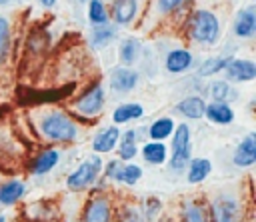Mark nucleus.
Masks as SVG:
<instances>
[{"instance_id": "nucleus-1", "label": "nucleus", "mask_w": 256, "mask_h": 222, "mask_svg": "<svg viewBox=\"0 0 256 222\" xmlns=\"http://www.w3.org/2000/svg\"><path fill=\"white\" fill-rule=\"evenodd\" d=\"M40 130H42L44 138H48L52 142H72L78 134L76 122L60 110L46 114L40 122Z\"/></svg>"}, {"instance_id": "nucleus-2", "label": "nucleus", "mask_w": 256, "mask_h": 222, "mask_svg": "<svg viewBox=\"0 0 256 222\" xmlns=\"http://www.w3.org/2000/svg\"><path fill=\"white\" fill-rule=\"evenodd\" d=\"M190 36L196 40V42H202V44H214L220 36V24H218V18L208 12V10H198L192 14L190 18V28H188Z\"/></svg>"}, {"instance_id": "nucleus-3", "label": "nucleus", "mask_w": 256, "mask_h": 222, "mask_svg": "<svg viewBox=\"0 0 256 222\" xmlns=\"http://www.w3.org/2000/svg\"><path fill=\"white\" fill-rule=\"evenodd\" d=\"M190 152H192V138H190V128L188 124H178L174 126L172 132V158H170V168L174 172H182L188 162H190Z\"/></svg>"}, {"instance_id": "nucleus-4", "label": "nucleus", "mask_w": 256, "mask_h": 222, "mask_svg": "<svg viewBox=\"0 0 256 222\" xmlns=\"http://www.w3.org/2000/svg\"><path fill=\"white\" fill-rule=\"evenodd\" d=\"M100 168H102V160L98 156H92L84 162H80L76 166V170L66 178V186L68 190H74V192H80L88 186H92L100 174Z\"/></svg>"}, {"instance_id": "nucleus-5", "label": "nucleus", "mask_w": 256, "mask_h": 222, "mask_svg": "<svg viewBox=\"0 0 256 222\" xmlns=\"http://www.w3.org/2000/svg\"><path fill=\"white\" fill-rule=\"evenodd\" d=\"M106 178L108 180H116V182H124L128 186L136 184L142 176V168L136 166V164H124L122 160H112L106 164V170H104Z\"/></svg>"}, {"instance_id": "nucleus-6", "label": "nucleus", "mask_w": 256, "mask_h": 222, "mask_svg": "<svg viewBox=\"0 0 256 222\" xmlns=\"http://www.w3.org/2000/svg\"><path fill=\"white\" fill-rule=\"evenodd\" d=\"M104 106V90L100 84H94L90 90H86L74 104L76 112L82 116H96Z\"/></svg>"}, {"instance_id": "nucleus-7", "label": "nucleus", "mask_w": 256, "mask_h": 222, "mask_svg": "<svg viewBox=\"0 0 256 222\" xmlns=\"http://www.w3.org/2000/svg\"><path fill=\"white\" fill-rule=\"evenodd\" d=\"M210 212V222H238V204L234 198H218Z\"/></svg>"}, {"instance_id": "nucleus-8", "label": "nucleus", "mask_w": 256, "mask_h": 222, "mask_svg": "<svg viewBox=\"0 0 256 222\" xmlns=\"http://www.w3.org/2000/svg\"><path fill=\"white\" fill-rule=\"evenodd\" d=\"M232 162L240 168H246V166H252L256 162V134L250 132L246 138L240 140V144L236 146L234 150V156H232Z\"/></svg>"}, {"instance_id": "nucleus-9", "label": "nucleus", "mask_w": 256, "mask_h": 222, "mask_svg": "<svg viewBox=\"0 0 256 222\" xmlns=\"http://www.w3.org/2000/svg\"><path fill=\"white\" fill-rule=\"evenodd\" d=\"M226 76L234 82H248L256 76V66L250 60H234L230 58L226 64Z\"/></svg>"}, {"instance_id": "nucleus-10", "label": "nucleus", "mask_w": 256, "mask_h": 222, "mask_svg": "<svg viewBox=\"0 0 256 222\" xmlns=\"http://www.w3.org/2000/svg\"><path fill=\"white\" fill-rule=\"evenodd\" d=\"M118 140H120V128L118 126H108V128L100 130L94 136L92 148H94L96 154H106V152H112L116 148Z\"/></svg>"}, {"instance_id": "nucleus-11", "label": "nucleus", "mask_w": 256, "mask_h": 222, "mask_svg": "<svg viewBox=\"0 0 256 222\" xmlns=\"http://www.w3.org/2000/svg\"><path fill=\"white\" fill-rule=\"evenodd\" d=\"M110 218H112L110 202L104 196H96L84 212V222H110Z\"/></svg>"}, {"instance_id": "nucleus-12", "label": "nucleus", "mask_w": 256, "mask_h": 222, "mask_svg": "<svg viewBox=\"0 0 256 222\" xmlns=\"http://www.w3.org/2000/svg\"><path fill=\"white\" fill-rule=\"evenodd\" d=\"M138 82V74L130 68H114L110 74V88L116 92H128L136 86Z\"/></svg>"}, {"instance_id": "nucleus-13", "label": "nucleus", "mask_w": 256, "mask_h": 222, "mask_svg": "<svg viewBox=\"0 0 256 222\" xmlns=\"http://www.w3.org/2000/svg\"><path fill=\"white\" fill-rule=\"evenodd\" d=\"M256 30V14H254V8H246V10H240L236 20H234V34L240 36V38H250Z\"/></svg>"}, {"instance_id": "nucleus-14", "label": "nucleus", "mask_w": 256, "mask_h": 222, "mask_svg": "<svg viewBox=\"0 0 256 222\" xmlns=\"http://www.w3.org/2000/svg\"><path fill=\"white\" fill-rule=\"evenodd\" d=\"M204 116H208L214 124H230L234 120V112L226 102H212L204 108Z\"/></svg>"}, {"instance_id": "nucleus-15", "label": "nucleus", "mask_w": 256, "mask_h": 222, "mask_svg": "<svg viewBox=\"0 0 256 222\" xmlns=\"http://www.w3.org/2000/svg\"><path fill=\"white\" fill-rule=\"evenodd\" d=\"M60 160V152L50 148V150H44L40 152L36 158H34V164H32V174L36 176H42V174H48Z\"/></svg>"}, {"instance_id": "nucleus-16", "label": "nucleus", "mask_w": 256, "mask_h": 222, "mask_svg": "<svg viewBox=\"0 0 256 222\" xmlns=\"http://www.w3.org/2000/svg\"><path fill=\"white\" fill-rule=\"evenodd\" d=\"M204 108H206V102L200 96H188V98H184L182 102L176 104V112H180L182 116L192 118V120L202 118L204 116Z\"/></svg>"}, {"instance_id": "nucleus-17", "label": "nucleus", "mask_w": 256, "mask_h": 222, "mask_svg": "<svg viewBox=\"0 0 256 222\" xmlns=\"http://www.w3.org/2000/svg\"><path fill=\"white\" fill-rule=\"evenodd\" d=\"M24 192H26V186L20 180H8L0 186V204L12 206L24 196Z\"/></svg>"}, {"instance_id": "nucleus-18", "label": "nucleus", "mask_w": 256, "mask_h": 222, "mask_svg": "<svg viewBox=\"0 0 256 222\" xmlns=\"http://www.w3.org/2000/svg\"><path fill=\"white\" fill-rule=\"evenodd\" d=\"M142 158L148 164H164L168 160V148L164 142H146L142 146Z\"/></svg>"}, {"instance_id": "nucleus-19", "label": "nucleus", "mask_w": 256, "mask_h": 222, "mask_svg": "<svg viewBox=\"0 0 256 222\" xmlns=\"http://www.w3.org/2000/svg\"><path fill=\"white\" fill-rule=\"evenodd\" d=\"M188 182L190 184H198V182H202L208 174H210V170H212V162L208 160V158H194V160H190L188 162Z\"/></svg>"}, {"instance_id": "nucleus-20", "label": "nucleus", "mask_w": 256, "mask_h": 222, "mask_svg": "<svg viewBox=\"0 0 256 222\" xmlns=\"http://www.w3.org/2000/svg\"><path fill=\"white\" fill-rule=\"evenodd\" d=\"M136 14V0H114L112 16L118 24H130Z\"/></svg>"}, {"instance_id": "nucleus-21", "label": "nucleus", "mask_w": 256, "mask_h": 222, "mask_svg": "<svg viewBox=\"0 0 256 222\" xmlns=\"http://www.w3.org/2000/svg\"><path fill=\"white\" fill-rule=\"evenodd\" d=\"M190 64H192V54L188 50L178 48V50H172L166 56V68L170 72H174V74L176 72H184L186 68H190Z\"/></svg>"}, {"instance_id": "nucleus-22", "label": "nucleus", "mask_w": 256, "mask_h": 222, "mask_svg": "<svg viewBox=\"0 0 256 222\" xmlns=\"http://www.w3.org/2000/svg\"><path fill=\"white\" fill-rule=\"evenodd\" d=\"M142 114H144V108H142L140 104H136V102H130V104L118 106V108L114 110V114H112V120H114V124H126V122H130V120L140 118Z\"/></svg>"}, {"instance_id": "nucleus-23", "label": "nucleus", "mask_w": 256, "mask_h": 222, "mask_svg": "<svg viewBox=\"0 0 256 222\" xmlns=\"http://www.w3.org/2000/svg\"><path fill=\"white\" fill-rule=\"evenodd\" d=\"M172 132H174V122H172V118H158V120H154V122L150 124V128H148V136H150L154 142L166 140L168 136H172Z\"/></svg>"}, {"instance_id": "nucleus-24", "label": "nucleus", "mask_w": 256, "mask_h": 222, "mask_svg": "<svg viewBox=\"0 0 256 222\" xmlns=\"http://www.w3.org/2000/svg\"><path fill=\"white\" fill-rule=\"evenodd\" d=\"M182 222H210V216L198 202L188 200L182 206Z\"/></svg>"}, {"instance_id": "nucleus-25", "label": "nucleus", "mask_w": 256, "mask_h": 222, "mask_svg": "<svg viewBox=\"0 0 256 222\" xmlns=\"http://www.w3.org/2000/svg\"><path fill=\"white\" fill-rule=\"evenodd\" d=\"M138 52H140V42H138L136 38H126V40H122V46H120V60H122L126 66L136 60Z\"/></svg>"}, {"instance_id": "nucleus-26", "label": "nucleus", "mask_w": 256, "mask_h": 222, "mask_svg": "<svg viewBox=\"0 0 256 222\" xmlns=\"http://www.w3.org/2000/svg\"><path fill=\"white\" fill-rule=\"evenodd\" d=\"M114 36H116V30L112 26H106V24L96 26L92 32V44L94 48H104L110 40H114Z\"/></svg>"}, {"instance_id": "nucleus-27", "label": "nucleus", "mask_w": 256, "mask_h": 222, "mask_svg": "<svg viewBox=\"0 0 256 222\" xmlns=\"http://www.w3.org/2000/svg\"><path fill=\"white\" fill-rule=\"evenodd\" d=\"M210 94H212L214 102H226V104H228V100L234 98V90H232V88L228 86V82H224V80L212 82V84H210Z\"/></svg>"}, {"instance_id": "nucleus-28", "label": "nucleus", "mask_w": 256, "mask_h": 222, "mask_svg": "<svg viewBox=\"0 0 256 222\" xmlns=\"http://www.w3.org/2000/svg\"><path fill=\"white\" fill-rule=\"evenodd\" d=\"M228 60H230V58H224V56L208 58V60L198 68V74H200V76H212V74H216V72L224 70V68H226V64H228Z\"/></svg>"}, {"instance_id": "nucleus-29", "label": "nucleus", "mask_w": 256, "mask_h": 222, "mask_svg": "<svg viewBox=\"0 0 256 222\" xmlns=\"http://www.w3.org/2000/svg\"><path fill=\"white\" fill-rule=\"evenodd\" d=\"M88 16H90V22H92L94 26H102V24H106L108 14H106V8H104L102 0H90Z\"/></svg>"}, {"instance_id": "nucleus-30", "label": "nucleus", "mask_w": 256, "mask_h": 222, "mask_svg": "<svg viewBox=\"0 0 256 222\" xmlns=\"http://www.w3.org/2000/svg\"><path fill=\"white\" fill-rule=\"evenodd\" d=\"M8 46H10V26L8 20L0 16V62H4L8 54Z\"/></svg>"}, {"instance_id": "nucleus-31", "label": "nucleus", "mask_w": 256, "mask_h": 222, "mask_svg": "<svg viewBox=\"0 0 256 222\" xmlns=\"http://www.w3.org/2000/svg\"><path fill=\"white\" fill-rule=\"evenodd\" d=\"M158 212H160V200H156V198H148L146 204H144V210H142L140 214H142L144 222H152V220L156 218Z\"/></svg>"}, {"instance_id": "nucleus-32", "label": "nucleus", "mask_w": 256, "mask_h": 222, "mask_svg": "<svg viewBox=\"0 0 256 222\" xmlns=\"http://www.w3.org/2000/svg\"><path fill=\"white\" fill-rule=\"evenodd\" d=\"M138 148H136V142H120V148H118V154H120V160L122 162H128L136 156Z\"/></svg>"}, {"instance_id": "nucleus-33", "label": "nucleus", "mask_w": 256, "mask_h": 222, "mask_svg": "<svg viewBox=\"0 0 256 222\" xmlns=\"http://www.w3.org/2000/svg\"><path fill=\"white\" fill-rule=\"evenodd\" d=\"M190 0H158V10L160 12H172L182 8L184 4H188Z\"/></svg>"}, {"instance_id": "nucleus-34", "label": "nucleus", "mask_w": 256, "mask_h": 222, "mask_svg": "<svg viewBox=\"0 0 256 222\" xmlns=\"http://www.w3.org/2000/svg\"><path fill=\"white\" fill-rule=\"evenodd\" d=\"M122 222H144V218L136 208H126L122 214Z\"/></svg>"}, {"instance_id": "nucleus-35", "label": "nucleus", "mask_w": 256, "mask_h": 222, "mask_svg": "<svg viewBox=\"0 0 256 222\" xmlns=\"http://www.w3.org/2000/svg\"><path fill=\"white\" fill-rule=\"evenodd\" d=\"M122 142H136V130H128V132H124Z\"/></svg>"}, {"instance_id": "nucleus-36", "label": "nucleus", "mask_w": 256, "mask_h": 222, "mask_svg": "<svg viewBox=\"0 0 256 222\" xmlns=\"http://www.w3.org/2000/svg\"><path fill=\"white\" fill-rule=\"evenodd\" d=\"M40 2H42V4H44V6H48V8H50V6H54V4H56V0H40Z\"/></svg>"}, {"instance_id": "nucleus-37", "label": "nucleus", "mask_w": 256, "mask_h": 222, "mask_svg": "<svg viewBox=\"0 0 256 222\" xmlns=\"http://www.w3.org/2000/svg\"><path fill=\"white\" fill-rule=\"evenodd\" d=\"M0 222H6V218H4V216H2V214H0Z\"/></svg>"}]
</instances>
